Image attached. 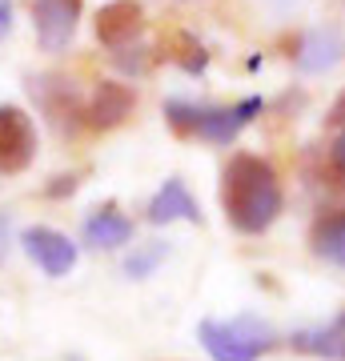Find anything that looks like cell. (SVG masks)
<instances>
[{
	"label": "cell",
	"mask_w": 345,
	"mask_h": 361,
	"mask_svg": "<svg viewBox=\"0 0 345 361\" xmlns=\"http://www.w3.org/2000/svg\"><path fill=\"white\" fill-rule=\"evenodd\" d=\"M165 257H169V241H145V245H133V253L125 257V277L145 281V277H149Z\"/></svg>",
	"instance_id": "obj_14"
},
{
	"label": "cell",
	"mask_w": 345,
	"mask_h": 361,
	"mask_svg": "<svg viewBox=\"0 0 345 361\" xmlns=\"http://www.w3.org/2000/svg\"><path fill=\"white\" fill-rule=\"evenodd\" d=\"M341 56H345V32L337 25L309 28L305 37L297 40V52H293L297 68L309 73V77H321V73L337 68V65H341Z\"/></svg>",
	"instance_id": "obj_6"
},
{
	"label": "cell",
	"mask_w": 345,
	"mask_h": 361,
	"mask_svg": "<svg viewBox=\"0 0 345 361\" xmlns=\"http://www.w3.org/2000/svg\"><path fill=\"white\" fill-rule=\"evenodd\" d=\"M329 125H345V92L333 101V109H329Z\"/></svg>",
	"instance_id": "obj_21"
},
{
	"label": "cell",
	"mask_w": 345,
	"mask_h": 361,
	"mask_svg": "<svg viewBox=\"0 0 345 361\" xmlns=\"http://www.w3.org/2000/svg\"><path fill=\"white\" fill-rule=\"evenodd\" d=\"M329 161H333V169L345 177V129L337 133V141H333V149H329Z\"/></svg>",
	"instance_id": "obj_17"
},
{
	"label": "cell",
	"mask_w": 345,
	"mask_h": 361,
	"mask_svg": "<svg viewBox=\"0 0 345 361\" xmlns=\"http://www.w3.org/2000/svg\"><path fill=\"white\" fill-rule=\"evenodd\" d=\"M221 205L237 233H265L277 213H282V180L269 161L253 153H237L225 165V185H221Z\"/></svg>",
	"instance_id": "obj_1"
},
{
	"label": "cell",
	"mask_w": 345,
	"mask_h": 361,
	"mask_svg": "<svg viewBox=\"0 0 345 361\" xmlns=\"http://www.w3.org/2000/svg\"><path fill=\"white\" fill-rule=\"evenodd\" d=\"M177 65L185 68L189 77H197V73H205V68H209V52H205V44H197V40H193V37H181Z\"/></svg>",
	"instance_id": "obj_16"
},
{
	"label": "cell",
	"mask_w": 345,
	"mask_h": 361,
	"mask_svg": "<svg viewBox=\"0 0 345 361\" xmlns=\"http://www.w3.org/2000/svg\"><path fill=\"white\" fill-rule=\"evenodd\" d=\"M13 32V0H0V40Z\"/></svg>",
	"instance_id": "obj_18"
},
{
	"label": "cell",
	"mask_w": 345,
	"mask_h": 361,
	"mask_svg": "<svg viewBox=\"0 0 345 361\" xmlns=\"http://www.w3.org/2000/svg\"><path fill=\"white\" fill-rule=\"evenodd\" d=\"M37 157V129L20 104H0V177L25 173Z\"/></svg>",
	"instance_id": "obj_3"
},
{
	"label": "cell",
	"mask_w": 345,
	"mask_h": 361,
	"mask_svg": "<svg viewBox=\"0 0 345 361\" xmlns=\"http://www.w3.org/2000/svg\"><path fill=\"white\" fill-rule=\"evenodd\" d=\"M265 109L261 97H245L241 104H233V109H217V104H205L201 113V125H197V137H205L209 145H233L237 141V133L245 125H253V116Z\"/></svg>",
	"instance_id": "obj_7"
},
{
	"label": "cell",
	"mask_w": 345,
	"mask_h": 361,
	"mask_svg": "<svg viewBox=\"0 0 345 361\" xmlns=\"http://www.w3.org/2000/svg\"><path fill=\"white\" fill-rule=\"evenodd\" d=\"M289 345L297 353H309V357H321V361H345V310H337L325 325L293 329Z\"/></svg>",
	"instance_id": "obj_10"
},
{
	"label": "cell",
	"mask_w": 345,
	"mask_h": 361,
	"mask_svg": "<svg viewBox=\"0 0 345 361\" xmlns=\"http://www.w3.org/2000/svg\"><path fill=\"white\" fill-rule=\"evenodd\" d=\"M201 113L205 104H193V101H165V121L173 125L177 133H197V125H201Z\"/></svg>",
	"instance_id": "obj_15"
},
{
	"label": "cell",
	"mask_w": 345,
	"mask_h": 361,
	"mask_svg": "<svg viewBox=\"0 0 345 361\" xmlns=\"http://www.w3.org/2000/svg\"><path fill=\"white\" fill-rule=\"evenodd\" d=\"M80 0H32V28L44 52H64L77 37Z\"/></svg>",
	"instance_id": "obj_5"
},
{
	"label": "cell",
	"mask_w": 345,
	"mask_h": 361,
	"mask_svg": "<svg viewBox=\"0 0 345 361\" xmlns=\"http://www.w3.org/2000/svg\"><path fill=\"white\" fill-rule=\"evenodd\" d=\"M8 237H13V225H8L4 213H0V261H4V253H8Z\"/></svg>",
	"instance_id": "obj_20"
},
{
	"label": "cell",
	"mask_w": 345,
	"mask_h": 361,
	"mask_svg": "<svg viewBox=\"0 0 345 361\" xmlns=\"http://www.w3.org/2000/svg\"><path fill=\"white\" fill-rule=\"evenodd\" d=\"M309 245H313V253H317L321 261H329V265L345 269V209L317 217V225H313V237H309Z\"/></svg>",
	"instance_id": "obj_13"
},
{
	"label": "cell",
	"mask_w": 345,
	"mask_h": 361,
	"mask_svg": "<svg viewBox=\"0 0 345 361\" xmlns=\"http://www.w3.org/2000/svg\"><path fill=\"white\" fill-rule=\"evenodd\" d=\"M133 104H137V92L121 85V80H101L97 89H92V101L85 109L92 129H116L128 113H133Z\"/></svg>",
	"instance_id": "obj_12"
},
{
	"label": "cell",
	"mask_w": 345,
	"mask_h": 361,
	"mask_svg": "<svg viewBox=\"0 0 345 361\" xmlns=\"http://www.w3.org/2000/svg\"><path fill=\"white\" fill-rule=\"evenodd\" d=\"M56 185H49V197H64V193H73L77 189V177H52Z\"/></svg>",
	"instance_id": "obj_19"
},
{
	"label": "cell",
	"mask_w": 345,
	"mask_h": 361,
	"mask_svg": "<svg viewBox=\"0 0 345 361\" xmlns=\"http://www.w3.org/2000/svg\"><path fill=\"white\" fill-rule=\"evenodd\" d=\"M80 241L89 249H125L128 241H133V221H128L116 205H101L85 217Z\"/></svg>",
	"instance_id": "obj_11"
},
{
	"label": "cell",
	"mask_w": 345,
	"mask_h": 361,
	"mask_svg": "<svg viewBox=\"0 0 345 361\" xmlns=\"http://www.w3.org/2000/svg\"><path fill=\"white\" fill-rule=\"evenodd\" d=\"M145 28V8L137 0H109L97 13V40L104 49H128Z\"/></svg>",
	"instance_id": "obj_8"
},
{
	"label": "cell",
	"mask_w": 345,
	"mask_h": 361,
	"mask_svg": "<svg viewBox=\"0 0 345 361\" xmlns=\"http://www.w3.org/2000/svg\"><path fill=\"white\" fill-rule=\"evenodd\" d=\"M197 341L205 345V353L213 361H257L261 353L273 349V325L253 317V313H241L233 322L205 317L197 325Z\"/></svg>",
	"instance_id": "obj_2"
},
{
	"label": "cell",
	"mask_w": 345,
	"mask_h": 361,
	"mask_svg": "<svg viewBox=\"0 0 345 361\" xmlns=\"http://www.w3.org/2000/svg\"><path fill=\"white\" fill-rule=\"evenodd\" d=\"M145 217H149V225H173V221H193V225H201L205 213H201V205H197V197L189 193V185L181 177H169L153 193Z\"/></svg>",
	"instance_id": "obj_9"
},
{
	"label": "cell",
	"mask_w": 345,
	"mask_h": 361,
	"mask_svg": "<svg viewBox=\"0 0 345 361\" xmlns=\"http://www.w3.org/2000/svg\"><path fill=\"white\" fill-rule=\"evenodd\" d=\"M20 245L32 261H37V269L44 277H68V273L77 269V257L80 249L73 237H64L61 229H49V225H32V229L20 233Z\"/></svg>",
	"instance_id": "obj_4"
}]
</instances>
